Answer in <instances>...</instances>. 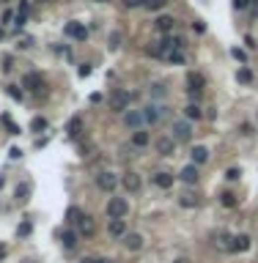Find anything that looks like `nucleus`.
<instances>
[{"label":"nucleus","instance_id":"ea45409f","mask_svg":"<svg viewBox=\"0 0 258 263\" xmlns=\"http://www.w3.org/2000/svg\"><path fill=\"white\" fill-rule=\"evenodd\" d=\"M41 3H53V0H41Z\"/></svg>","mask_w":258,"mask_h":263},{"label":"nucleus","instance_id":"ddd939ff","mask_svg":"<svg viewBox=\"0 0 258 263\" xmlns=\"http://www.w3.org/2000/svg\"><path fill=\"white\" fill-rule=\"evenodd\" d=\"M179 178H182L184 184H195L198 181V167H195V164H187V167L179 173Z\"/></svg>","mask_w":258,"mask_h":263},{"label":"nucleus","instance_id":"c85d7f7f","mask_svg":"<svg viewBox=\"0 0 258 263\" xmlns=\"http://www.w3.org/2000/svg\"><path fill=\"white\" fill-rule=\"evenodd\" d=\"M223 206H225V209H234V206H236V195L225 192V195H223Z\"/></svg>","mask_w":258,"mask_h":263},{"label":"nucleus","instance_id":"20e7f679","mask_svg":"<svg viewBox=\"0 0 258 263\" xmlns=\"http://www.w3.org/2000/svg\"><path fill=\"white\" fill-rule=\"evenodd\" d=\"M116 184H118V178H116L113 173H107V170L96 175V187L105 189V192H113V189H116Z\"/></svg>","mask_w":258,"mask_h":263},{"label":"nucleus","instance_id":"9b49d317","mask_svg":"<svg viewBox=\"0 0 258 263\" xmlns=\"http://www.w3.org/2000/svg\"><path fill=\"white\" fill-rule=\"evenodd\" d=\"M66 36H71V39H85V36H88V30H85V28H82V25L80 22H69V25H66Z\"/></svg>","mask_w":258,"mask_h":263},{"label":"nucleus","instance_id":"6ab92c4d","mask_svg":"<svg viewBox=\"0 0 258 263\" xmlns=\"http://www.w3.org/2000/svg\"><path fill=\"white\" fill-rule=\"evenodd\" d=\"M25 88H30V91H39V88H41V77H39V74H25Z\"/></svg>","mask_w":258,"mask_h":263},{"label":"nucleus","instance_id":"f3484780","mask_svg":"<svg viewBox=\"0 0 258 263\" xmlns=\"http://www.w3.org/2000/svg\"><path fill=\"white\" fill-rule=\"evenodd\" d=\"M110 236H127V222L124 219H110Z\"/></svg>","mask_w":258,"mask_h":263},{"label":"nucleus","instance_id":"4468645a","mask_svg":"<svg viewBox=\"0 0 258 263\" xmlns=\"http://www.w3.org/2000/svg\"><path fill=\"white\" fill-rule=\"evenodd\" d=\"M173 28H176V19H173V17H159L157 19V30H159V33H173Z\"/></svg>","mask_w":258,"mask_h":263},{"label":"nucleus","instance_id":"a211bd4d","mask_svg":"<svg viewBox=\"0 0 258 263\" xmlns=\"http://www.w3.org/2000/svg\"><path fill=\"white\" fill-rule=\"evenodd\" d=\"M154 184L162 187V189H168V187H173V175H170V173H157V175H154Z\"/></svg>","mask_w":258,"mask_h":263},{"label":"nucleus","instance_id":"f704fd0d","mask_svg":"<svg viewBox=\"0 0 258 263\" xmlns=\"http://www.w3.org/2000/svg\"><path fill=\"white\" fill-rule=\"evenodd\" d=\"M228 178H231V181H236V178H239V170L231 167V170H228Z\"/></svg>","mask_w":258,"mask_h":263},{"label":"nucleus","instance_id":"2f4dec72","mask_svg":"<svg viewBox=\"0 0 258 263\" xmlns=\"http://www.w3.org/2000/svg\"><path fill=\"white\" fill-rule=\"evenodd\" d=\"M30 126H33V129H44V126H47V121H44V118H33Z\"/></svg>","mask_w":258,"mask_h":263},{"label":"nucleus","instance_id":"423d86ee","mask_svg":"<svg viewBox=\"0 0 258 263\" xmlns=\"http://www.w3.org/2000/svg\"><path fill=\"white\" fill-rule=\"evenodd\" d=\"M162 115H165V107H159V105H151V107L143 110V121H146V123H157Z\"/></svg>","mask_w":258,"mask_h":263},{"label":"nucleus","instance_id":"7ed1b4c3","mask_svg":"<svg viewBox=\"0 0 258 263\" xmlns=\"http://www.w3.org/2000/svg\"><path fill=\"white\" fill-rule=\"evenodd\" d=\"M170 137H173L176 143H187L190 137H193V129H190L187 121H176V123H173V135H170Z\"/></svg>","mask_w":258,"mask_h":263},{"label":"nucleus","instance_id":"0eeeda50","mask_svg":"<svg viewBox=\"0 0 258 263\" xmlns=\"http://www.w3.org/2000/svg\"><path fill=\"white\" fill-rule=\"evenodd\" d=\"M121 184L127 187V192H140V175L137 173H127L121 178Z\"/></svg>","mask_w":258,"mask_h":263},{"label":"nucleus","instance_id":"c9c22d12","mask_svg":"<svg viewBox=\"0 0 258 263\" xmlns=\"http://www.w3.org/2000/svg\"><path fill=\"white\" fill-rule=\"evenodd\" d=\"M80 263H96V258H82Z\"/></svg>","mask_w":258,"mask_h":263},{"label":"nucleus","instance_id":"4be33fe9","mask_svg":"<svg viewBox=\"0 0 258 263\" xmlns=\"http://www.w3.org/2000/svg\"><path fill=\"white\" fill-rule=\"evenodd\" d=\"M132 143H135V146H137V148L148 146V132H140V129H137L135 135H132Z\"/></svg>","mask_w":258,"mask_h":263},{"label":"nucleus","instance_id":"aec40b11","mask_svg":"<svg viewBox=\"0 0 258 263\" xmlns=\"http://www.w3.org/2000/svg\"><path fill=\"white\" fill-rule=\"evenodd\" d=\"M82 216H85V214H82L80 209H69V211H66V222H69V225H77Z\"/></svg>","mask_w":258,"mask_h":263},{"label":"nucleus","instance_id":"473e14b6","mask_svg":"<svg viewBox=\"0 0 258 263\" xmlns=\"http://www.w3.org/2000/svg\"><path fill=\"white\" fill-rule=\"evenodd\" d=\"M236 77H239L242 82H250V80H253V77H250V71H247V69H242V71H239V74H236Z\"/></svg>","mask_w":258,"mask_h":263},{"label":"nucleus","instance_id":"a878e982","mask_svg":"<svg viewBox=\"0 0 258 263\" xmlns=\"http://www.w3.org/2000/svg\"><path fill=\"white\" fill-rule=\"evenodd\" d=\"M195 203H198V198H195L193 192H184V195H182V206H184V209H193Z\"/></svg>","mask_w":258,"mask_h":263},{"label":"nucleus","instance_id":"37998d69","mask_svg":"<svg viewBox=\"0 0 258 263\" xmlns=\"http://www.w3.org/2000/svg\"><path fill=\"white\" fill-rule=\"evenodd\" d=\"M6 3H8V0H6Z\"/></svg>","mask_w":258,"mask_h":263},{"label":"nucleus","instance_id":"2eb2a0df","mask_svg":"<svg viewBox=\"0 0 258 263\" xmlns=\"http://www.w3.org/2000/svg\"><path fill=\"white\" fill-rule=\"evenodd\" d=\"M77 239H80V236H77L74 230H64V236H61V244H64V250H74V247H77Z\"/></svg>","mask_w":258,"mask_h":263},{"label":"nucleus","instance_id":"393cba45","mask_svg":"<svg viewBox=\"0 0 258 263\" xmlns=\"http://www.w3.org/2000/svg\"><path fill=\"white\" fill-rule=\"evenodd\" d=\"M165 3H168V0H143V6L151 8V11H159V8H165Z\"/></svg>","mask_w":258,"mask_h":263},{"label":"nucleus","instance_id":"79ce46f5","mask_svg":"<svg viewBox=\"0 0 258 263\" xmlns=\"http://www.w3.org/2000/svg\"><path fill=\"white\" fill-rule=\"evenodd\" d=\"M96 3H107V0H96Z\"/></svg>","mask_w":258,"mask_h":263},{"label":"nucleus","instance_id":"bb28decb","mask_svg":"<svg viewBox=\"0 0 258 263\" xmlns=\"http://www.w3.org/2000/svg\"><path fill=\"white\" fill-rule=\"evenodd\" d=\"M148 94H151V96H159V99H162V96L168 94V91H165V85H162V82H154V85L148 88Z\"/></svg>","mask_w":258,"mask_h":263},{"label":"nucleus","instance_id":"a19ab883","mask_svg":"<svg viewBox=\"0 0 258 263\" xmlns=\"http://www.w3.org/2000/svg\"><path fill=\"white\" fill-rule=\"evenodd\" d=\"M0 39H3V28H0Z\"/></svg>","mask_w":258,"mask_h":263},{"label":"nucleus","instance_id":"9d476101","mask_svg":"<svg viewBox=\"0 0 258 263\" xmlns=\"http://www.w3.org/2000/svg\"><path fill=\"white\" fill-rule=\"evenodd\" d=\"M124 247L132 250V252L140 250V247H143V236L140 233H127V236H124Z\"/></svg>","mask_w":258,"mask_h":263},{"label":"nucleus","instance_id":"58836bf2","mask_svg":"<svg viewBox=\"0 0 258 263\" xmlns=\"http://www.w3.org/2000/svg\"><path fill=\"white\" fill-rule=\"evenodd\" d=\"M173 263H190V261H187V258H176Z\"/></svg>","mask_w":258,"mask_h":263},{"label":"nucleus","instance_id":"7c9ffc66","mask_svg":"<svg viewBox=\"0 0 258 263\" xmlns=\"http://www.w3.org/2000/svg\"><path fill=\"white\" fill-rule=\"evenodd\" d=\"M165 60H170V63H184V55H182V53H179V50H176V53H170V55H168V58H165Z\"/></svg>","mask_w":258,"mask_h":263},{"label":"nucleus","instance_id":"4c0bfd02","mask_svg":"<svg viewBox=\"0 0 258 263\" xmlns=\"http://www.w3.org/2000/svg\"><path fill=\"white\" fill-rule=\"evenodd\" d=\"M96 263H113V261H107V258H96Z\"/></svg>","mask_w":258,"mask_h":263},{"label":"nucleus","instance_id":"39448f33","mask_svg":"<svg viewBox=\"0 0 258 263\" xmlns=\"http://www.w3.org/2000/svg\"><path fill=\"white\" fill-rule=\"evenodd\" d=\"M157 151L162 154V157H173V154H176V140H173V137H159Z\"/></svg>","mask_w":258,"mask_h":263},{"label":"nucleus","instance_id":"1a4fd4ad","mask_svg":"<svg viewBox=\"0 0 258 263\" xmlns=\"http://www.w3.org/2000/svg\"><path fill=\"white\" fill-rule=\"evenodd\" d=\"M250 250V236H234V241H231V252H247Z\"/></svg>","mask_w":258,"mask_h":263},{"label":"nucleus","instance_id":"412c9836","mask_svg":"<svg viewBox=\"0 0 258 263\" xmlns=\"http://www.w3.org/2000/svg\"><path fill=\"white\" fill-rule=\"evenodd\" d=\"M187 82H190V91H198V94H200V88H203V77H200V74H190Z\"/></svg>","mask_w":258,"mask_h":263},{"label":"nucleus","instance_id":"72a5a7b5","mask_svg":"<svg viewBox=\"0 0 258 263\" xmlns=\"http://www.w3.org/2000/svg\"><path fill=\"white\" fill-rule=\"evenodd\" d=\"M140 3H143V0H124V6H127V8H135V6H140Z\"/></svg>","mask_w":258,"mask_h":263},{"label":"nucleus","instance_id":"f8f14e48","mask_svg":"<svg viewBox=\"0 0 258 263\" xmlns=\"http://www.w3.org/2000/svg\"><path fill=\"white\" fill-rule=\"evenodd\" d=\"M77 228H80V233H82V236H94V233H96V225H94V219H91L88 214L82 216L80 222H77Z\"/></svg>","mask_w":258,"mask_h":263},{"label":"nucleus","instance_id":"cd10ccee","mask_svg":"<svg viewBox=\"0 0 258 263\" xmlns=\"http://www.w3.org/2000/svg\"><path fill=\"white\" fill-rule=\"evenodd\" d=\"M80 129H82V121H80V118H71V123H69V135H71V137H77V135H80Z\"/></svg>","mask_w":258,"mask_h":263},{"label":"nucleus","instance_id":"f03ea898","mask_svg":"<svg viewBox=\"0 0 258 263\" xmlns=\"http://www.w3.org/2000/svg\"><path fill=\"white\" fill-rule=\"evenodd\" d=\"M110 110H116V112L129 110V94L127 91H113L110 94Z\"/></svg>","mask_w":258,"mask_h":263},{"label":"nucleus","instance_id":"e433bc0d","mask_svg":"<svg viewBox=\"0 0 258 263\" xmlns=\"http://www.w3.org/2000/svg\"><path fill=\"white\" fill-rule=\"evenodd\" d=\"M3 258H6V247L0 244V261H3Z\"/></svg>","mask_w":258,"mask_h":263},{"label":"nucleus","instance_id":"6e6552de","mask_svg":"<svg viewBox=\"0 0 258 263\" xmlns=\"http://www.w3.org/2000/svg\"><path fill=\"white\" fill-rule=\"evenodd\" d=\"M124 123H127V126H132V129H140V123H143V112H140V110H129V112H124Z\"/></svg>","mask_w":258,"mask_h":263},{"label":"nucleus","instance_id":"c756f323","mask_svg":"<svg viewBox=\"0 0 258 263\" xmlns=\"http://www.w3.org/2000/svg\"><path fill=\"white\" fill-rule=\"evenodd\" d=\"M28 195H30V187H28V184L17 187V200H28Z\"/></svg>","mask_w":258,"mask_h":263},{"label":"nucleus","instance_id":"b1692460","mask_svg":"<svg viewBox=\"0 0 258 263\" xmlns=\"http://www.w3.org/2000/svg\"><path fill=\"white\" fill-rule=\"evenodd\" d=\"M217 239H220V241H214V244H220V250H231V241H234V236H228V233H220Z\"/></svg>","mask_w":258,"mask_h":263},{"label":"nucleus","instance_id":"f257e3e1","mask_svg":"<svg viewBox=\"0 0 258 263\" xmlns=\"http://www.w3.org/2000/svg\"><path fill=\"white\" fill-rule=\"evenodd\" d=\"M107 216H110V219H124V216L129 214V203L124 198H110L107 200Z\"/></svg>","mask_w":258,"mask_h":263},{"label":"nucleus","instance_id":"dca6fc26","mask_svg":"<svg viewBox=\"0 0 258 263\" xmlns=\"http://www.w3.org/2000/svg\"><path fill=\"white\" fill-rule=\"evenodd\" d=\"M203 162H209V151L203 146H195L193 148V164H203Z\"/></svg>","mask_w":258,"mask_h":263},{"label":"nucleus","instance_id":"5701e85b","mask_svg":"<svg viewBox=\"0 0 258 263\" xmlns=\"http://www.w3.org/2000/svg\"><path fill=\"white\" fill-rule=\"evenodd\" d=\"M184 115H187L190 121H193V118L198 121V118L203 115V112H200V107H198V105H187V107H184Z\"/></svg>","mask_w":258,"mask_h":263}]
</instances>
